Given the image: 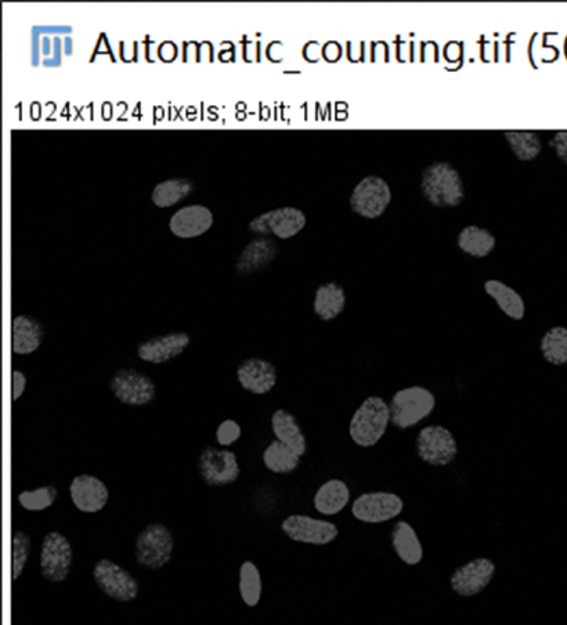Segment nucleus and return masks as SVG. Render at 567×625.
Here are the masks:
<instances>
[{
	"label": "nucleus",
	"instance_id": "nucleus-1",
	"mask_svg": "<svg viewBox=\"0 0 567 625\" xmlns=\"http://www.w3.org/2000/svg\"><path fill=\"white\" fill-rule=\"evenodd\" d=\"M390 425L389 403L381 396H368L349 421V437L360 449L377 446Z\"/></svg>",
	"mask_w": 567,
	"mask_h": 625
},
{
	"label": "nucleus",
	"instance_id": "nucleus-2",
	"mask_svg": "<svg viewBox=\"0 0 567 625\" xmlns=\"http://www.w3.org/2000/svg\"><path fill=\"white\" fill-rule=\"evenodd\" d=\"M438 399L431 389L413 385L399 389L389 401L390 424L400 431L415 428L431 417Z\"/></svg>",
	"mask_w": 567,
	"mask_h": 625
},
{
	"label": "nucleus",
	"instance_id": "nucleus-3",
	"mask_svg": "<svg viewBox=\"0 0 567 625\" xmlns=\"http://www.w3.org/2000/svg\"><path fill=\"white\" fill-rule=\"evenodd\" d=\"M421 191L429 204L439 208L458 207L465 198L462 177L449 162L426 166L421 176Z\"/></svg>",
	"mask_w": 567,
	"mask_h": 625
},
{
	"label": "nucleus",
	"instance_id": "nucleus-4",
	"mask_svg": "<svg viewBox=\"0 0 567 625\" xmlns=\"http://www.w3.org/2000/svg\"><path fill=\"white\" fill-rule=\"evenodd\" d=\"M175 537L162 523H153L140 531L135 543L136 562L147 570H161L171 562Z\"/></svg>",
	"mask_w": 567,
	"mask_h": 625
},
{
	"label": "nucleus",
	"instance_id": "nucleus-5",
	"mask_svg": "<svg viewBox=\"0 0 567 625\" xmlns=\"http://www.w3.org/2000/svg\"><path fill=\"white\" fill-rule=\"evenodd\" d=\"M415 451L425 464L443 468L453 464L458 457L457 437L446 426L426 425L418 432L415 439Z\"/></svg>",
	"mask_w": 567,
	"mask_h": 625
},
{
	"label": "nucleus",
	"instance_id": "nucleus-6",
	"mask_svg": "<svg viewBox=\"0 0 567 625\" xmlns=\"http://www.w3.org/2000/svg\"><path fill=\"white\" fill-rule=\"evenodd\" d=\"M92 576L99 590L113 601L129 603L139 595V581L110 559H100L93 567Z\"/></svg>",
	"mask_w": 567,
	"mask_h": 625
},
{
	"label": "nucleus",
	"instance_id": "nucleus-7",
	"mask_svg": "<svg viewBox=\"0 0 567 625\" xmlns=\"http://www.w3.org/2000/svg\"><path fill=\"white\" fill-rule=\"evenodd\" d=\"M110 390L115 399L129 407H143L153 403L157 397V386L153 379L136 368H121L110 381Z\"/></svg>",
	"mask_w": 567,
	"mask_h": 625
},
{
	"label": "nucleus",
	"instance_id": "nucleus-8",
	"mask_svg": "<svg viewBox=\"0 0 567 625\" xmlns=\"http://www.w3.org/2000/svg\"><path fill=\"white\" fill-rule=\"evenodd\" d=\"M403 498L392 491H370L352 504L353 518L366 525H381L402 515Z\"/></svg>",
	"mask_w": 567,
	"mask_h": 625
},
{
	"label": "nucleus",
	"instance_id": "nucleus-9",
	"mask_svg": "<svg viewBox=\"0 0 567 625\" xmlns=\"http://www.w3.org/2000/svg\"><path fill=\"white\" fill-rule=\"evenodd\" d=\"M198 473L207 486L225 487L237 482L241 468L233 451L207 447L198 458Z\"/></svg>",
	"mask_w": 567,
	"mask_h": 625
},
{
	"label": "nucleus",
	"instance_id": "nucleus-10",
	"mask_svg": "<svg viewBox=\"0 0 567 625\" xmlns=\"http://www.w3.org/2000/svg\"><path fill=\"white\" fill-rule=\"evenodd\" d=\"M285 536L295 543L324 547L334 543L339 536V529L330 520L316 519L308 515H291L281 523Z\"/></svg>",
	"mask_w": 567,
	"mask_h": 625
},
{
	"label": "nucleus",
	"instance_id": "nucleus-11",
	"mask_svg": "<svg viewBox=\"0 0 567 625\" xmlns=\"http://www.w3.org/2000/svg\"><path fill=\"white\" fill-rule=\"evenodd\" d=\"M390 201L392 191L386 180L378 176H367L353 189L350 208L361 218L377 219L384 215Z\"/></svg>",
	"mask_w": 567,
	"mask_h": 625
},
{
	"label": "nucleus",
	"instance_id": "nucleus-12",
	"mask_svg": "<svg viewBox=\"0 0 567 625\" xmlns=\"http://www.w3.org/2000/svg\"><path fill=\"white\" fill-rule=\"evenodd\" d=\"M72 547L67 537L52 531L43 538L41 549V573L49 583L60 584L71 572Z\"/></svg>",
	"mask_w": 567,
	"mask_h": 625
},
{
	"label": "nucleus",
	"instance_id": "nucleus-13",
	"mask_svg": "<svg viewBox=\"0 0 567 625\" xmlns=\"http://www.w3.org/2000/svg\"><path fill=\"white\" fill-rule=\"evenodd\" d=\"M306 226V216L301 209L284 207L263 213L252 220L249 229L260 236H276L281 240L295 237Z\"/></svg>",
	"mask_w": 567,
	"mask_h": 625
},
{
	"label": "nucleus",
	"instance_id": "nucleus-14",
	"mask_svg": "<svg viewBox=\"0 0 567 625\" xmlns=\"http://www.w3.org/2000/svg\"><path fill=\"white\" fill-rule=\"evenodd\" d=\"M496 572V563L491 559L475 558L454 570L450 577V585L455 594L469 598L485 591L496 576Z\"/></svg>",
	"mask_w": 567,
	"mask_h": 625
},
{
	"label": "nucleus",
	"instance_id": "nucleus-15",
	"mask_svg": "<svg viewBox=\"0 0 567 625\" xmlns=\"http://www.w3.org/2000/svg\"><path fill=\"white\" fill-rule=\"evenodd\" d=\"M191 345V337L187 332H171L147 339L137 346V357L148 364L169 363L176 357L182 356Z\"/></svg>",
	"mask_w": 567,
	"mask_h": 625
},
{
	"label": "nucleus",
	"instance_id": "nucleus-16",
	"mask_svg": "<svg viewBox=\"0 0 567 625\" xmlns=\"http://www.w3.org/2000/svg\"><path fill=\"white\" fill-rule=\"evenodd\" d=\"M236 378L245 392L265 396L276 388L278 372L269 360L251 357L237 367Z\"/></svg>",
	"mask_w": 567,
	"mask_h": 625
},
{
	"label": "nucleus",
	"instance_id": "nucleus-17",
	"mask_svg": "<svg viewBox=\"0 0 567 625\" xmlns=\"http://www.w3.org/2000/svg\"><path fill=\"white\" fill-rule=\"evenodd\" d=\"M70 497L74 507L83 513H97L106 508L110 491L103 480L92 475H78L70 484Z\"/></svg>",
	"mask_w": 567,
	"mask_h": 625
},
{
	"label": "nucleus",
	"instance_id": "nucleus-18",
	"mask_svg": "<svg viewBox=\"0 0 567 625\" xmlns=\"http://www.w3.org/2000/svg\"><path fill=\"white\" fill-rule=\"evenodd\" d=\"M213 225V215L207 207L191 205L172 216L171 231L179 238H195L207 233Z\"/></svg>",
	"mask_w": 567,
	"mask_h": 625
},
{
	"label": "nucleus",
	"instance_id": "nucleus-19",
	"mask_svg": "<svg viewBox=\"0 0 567 625\" xmlns=\"http://www.w3.org/2000/svg\"><path fill=\"white\" fill-rule=\"evenodd\" d=\"M390 540H392L393 551L400 561L406 563L407 566L420 565L424 559V547H422L417 531L407 520H397L390 534Z\"/></svg>",
	"mask_w": 567,
	"mask_h": 625
},
{
	"label": "nucleus",
	"instance_id": "nucleus-20",
	"mask_svg": "<svg viewBox=\"0 0 567 625\" xmlns=\"http://www.w3.org/2000/svg\"><path fill=\"white\" fill-rule=\"evenodd\" d=\"M270 422L276 440L296 451L301 457H305L308 453V439L295 415L284 408H278L274 411Z\"/></svg>",
	"mask_w": 567,
	"mask_h": 625
},
{
	"label": "nucleus",
	"instance_id": "nucleus-21",
	"mask_svg": "<svg viewBox=\"0 0 567 625\" xmlns=\"http://www.w3.org/2000/svg\"><path fill=\"white\" fill-rule=\"evenodd\" d=\"M350 489L342 479H330L321 484L313 497L314 509L324 516H337L350 504Z\"/></svg>",
	"mask_w": 567,
	"mask_h": 625
},
{
	"label": "nucleus",
	"instance_id": "nucleus-22",
	"mask_svg": "<svg viewBox=\"0 0 567 625\" xmlns=\"http://www.w3.org/2000/svg\"><path fill=\"white\" fill-rule=\"evenodd\" d=\"M45 328L34 317L20 314L12 324V349L18 356H28L41 348Z\"/></svg>",
	"mask_w": 567,
	"mask_h": 625
},
{
	"label": "nucleus",
	"instance_id": "nucleus-23",
	"mask_svg": "<svg viewBox=\"0 0 567 625\" xmlns=\"http://www.w3.org/2000/svg\"><path fill=\"white\" fill-rule=\"evenodd\" d=\"M278 252L276 241L272 238H256L249 242L236 263L238 274L248 276V274L259 272L263 267L269 266L276 258Z\"/></svg>",
	"mask_w": 567,
	"mask_h": 625
},
{
	"label": "nucleus",
	"instance_id": "nucleus-24",
	"mask_svg": "<svg viewBox=\"0 0 567 625\" xmlns=\"http://www.w3.org/2000/svg\"><path fill=\"white\" fill-rule=\"evenodd\" d=\"M346 307L345 289L337 281L321 284L314 294L313 310L321 321L338 319Z\"/></svg>",
	"mask_w": 567,
	"mask_h": 625
},
{
	"label": "nucleus",
	"instance_id": "nucleus-25",
	"mask_svg": "<svg viewBox=\"0 0 567 625\" xmlns=\"http://www.w3.org/2000/svg\"><path fill=\"white\" fill-rule=\"evenodd\" d=\"M483 288L508 319L514 321L525 319L526 303L516 289L500 280H487Z\"/></svg>",
	"mask_w": 567,
	"mask_h": 625
},
{
	"label": "nucleus",
	"instance_id": "nucleus-26",
	"mask_svg": "<svg viewBox=\"0 0 567 625\" xmlns=\"http://www.w3.org/2000/svg\"><path fill=\"white\" fill-rule=\"evenodd\" d=\"M458 248L472 258H486L496 248L497 240L489 230L479 226H468L457 238Z\"/></svg>",
	"mask_w": 567,
	"mask_h": 625
},
{
	"label": "nucleus",
	"instance_id": "nucleus-27",
	"mask_svg": "<svg viewBox=\"0 0 567 625\" xmlns=\"http://www.w3.org/2000/svg\"><path fill=\"white\" fill-rule=\"evenodd\" d=\"M301 461V455L278 440H274L263 451V464L276 475H290L298 469Z\"/></svg>",
	"mask_w": 567,
	"mask_h": 625
},
{
	"label": "nucleus",
	"instance_id": "nucleus-28",
	"mask_svg": "<svg viewBox=\"0 0 567 625\" xmlns=\"http://www.w3.org/2000/svg\"><path fill=\"white\" fill-rule=\"evenodd\" d=\"M540 352L543 359L554 367L567 364V327L555 325L545 331L540 341Z\"/></svg>",
	"mask_w": 567,
	"mask_h": 625
},
{
	"label": "nucleus",
	"instance_id": "nucleus-29",
	"mask_svg": "<svg viewBox=\"0 0 567 625\" xmlns=\"http://www.w3.org/2000/svg\"><path fill=\"white\" fill-rule=\"evenodd\" d=\"M238 590L248 608H256L262 598V576L254 562H244L238 574Z\"/></svg>",
	"mask_w": 567,
	"mask_h": 625
},
{
	"label": "nucleus",
	"instance_id": "nucleus-30",
	"mask_svg": "<svg viewBox=\"0 0 567 625\" xmlns=\"http://www.w3.org/2000/svg\"><path fill=\"white\" fill-rule=\"evenodd\" d=\"M193 190V183L187 179L166 180L158 184L153 191V201L157 207L168 208L178 204Z\"/></svg>",
	"mask_w": 567,
	"mask_h": 625
},
{
	"label": "nucleus",
	"instance_id": "nucleus-31",
	"mask_svg": "<svg viewBox=\"0 0 567 625\" xmlns=\"http://www.w3.org/2000/svg\"><path fill=\"white\" fill-rule=\"evenodd\" d=\"M504 136L519 161H533L543 150L536 132H505Z\"/></svg>",
	"mask_w": 567,
	"mask_h": 625
},
{
	"label": "nucleus",
	"instance_id": "nucleus-32",
	"mask_svg": "<svg viewBox=\"0 0 567 625\" xmlns=\"http://www.w3.org/2000/svg\"><path fill=\"white\" fill-rule=\"evenodd\" d=\"M59 497V490L54 486H43L35 490H24L18 494L17 500L21 508L30 512L45 511L50 507H53Z\"/></svg>",
	"mask_w": 567,
	"mask_h": 625
},
{
	"label": "nucleus",
	"instance_id": "nucleus-33",
	"mask_svg": "<svg viewBox=\"0 0 567 625\" xmlns=\"http://www.w3.org/2000/svg\"><path fill=\"white\" fill-rule=\"evenodd\" d=\"M31 554V538L25 531H14L12 538V580L23 574Z\"/></svg>",
	"mask_w": 567,
	"mask_h": 625
},
{
	"label": "nucleus",
	"instance_id": "nucleus-34",
	"mask_svg": "<svg viewBox=\"0 0 567 625\" xmlns=\"http://www.w3.org/2000/svg\"><path fill=\"white\" fill-rule=\"evenodd\" d=\"M241 435H243V429L240 424L234 419H225L216 429V442L219 446L230 447L240 440Z\"/></svg>",
	"mask_w": 567,
	"mask_h": 625
},
{
	"label": "nucleus",
	"instance_id": "nucleus-35",
	"mask_svg": "<svg viewBox=\"0 0 567 625\" xmlns=\"http://www.w3.org/2000/svg\"><path fill=\"white\" fill-rule=\"evenodd\" d=\"M550 146L554 148L556 157L567 165V130L556 132L551 139Z\"/></svg>",
	"mask_w": 567,
	"mask_h": 625
},
{
	"label": "nucleus",
	"instance_id": "nucleus-36",
	"mask_svg": "<svg viewBox=\"0 0 567 625\" xmlns=\"http://www.w3.org/2000/svg\"><path fill=\"white\" fill-rule=\"evenodd\" d=\"M25 389H27V377L24 372L20 370H13L12 372V401L16 403L20 400V397L24 395Z\"/></svg>",
	"mask_w": 567,
	"mask_h": 625
}]
</instances>
